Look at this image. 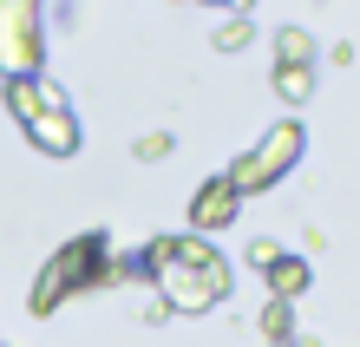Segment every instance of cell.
Segmentation results:
<instances>
[{
  "label": "cell",
  "mask_w": 360,
  "mask_h": 347,
  "mask_svg": "<svg viewBox=\"0 0 360 347\" xmlns=\"http://www.w3.org/2000/svg\"><path fill=\"white\" fill-rule=\"evenodd\" d=\"M112 243H105L98 229H86V236H72L66 249L53 255L46 269H39V282H33V295H27V308L39 315V321H53V308L59 301H72V295H92V289H112Z\"/></svg>",
  "instance_id": "obj_2"
},
{
  "label": "cell",
  "mask_w": 360,
  "mask_h": 347,
  "mask_svg": "<svg viewBox=\"0 0 360 347\" xmlns=\"http://www.w3.org/2000/svg\"><path fill=\"white\" fill-rule=\"evenodd\" d=\"M249 39H256V20L236 13V20H223V27H217V53H243Z\"/></svg>",
  "instance_id": "obj_12"
},
{
  "label": "cell",
  "mask_w": 360,
  "mask_h": 347,
  "mask_svg": "<svg viewBox=\"0 0 360 347\" xmlns=\"http://www.w3.org/2000/svg\"><path fill=\"white\" fill-rule=\"evenodd\" d=\"M262 334H269V347H295V308L288 301H269L262 308Z\"/></svg>",
  "instance_id": "obj_11"
},
{
  "label": "cell",
  "mask_w": 360,
  "mask_h": 347,
  "mask_svg": "<svg viewBox=\"0 0 360 347\" xmlns=\"http://www.w3.org/2000/svg\"><path fill=\"white\" fill-rule=\"evenodd\" d=\"M275 66H314V33L308 27H282L275 33Z\"/></svg>",
  "instance_id": "obj_9"
},
{
  "label": "cell",
  "mask_w": 360,
  "mask_h": 347,
  "mask_svg": "<svg viewBox=\"0 0 360 347\" xmlns=\"http://www.w3.org/2000/svg\"><path fill=\"white\" fill-rule=\"evenodd\" d=\"M275 92L288 105H308L314 99V66H275Z\"/></svg>",
  "instance_id": "obj_10"
},
{
  "label": "cell",
  "mask_w": 360,
  "mask_h": 347,
  "mask_svg": "<svg viewBox=\"0 0 360 347\" xmlns=\"http://www.w3.org/2000/svg\"><path fill=\"white\" fill-rule=\"evenodd\" d=\"M46 66V20L33 0H0V79H39Z\"/></svg>",
  "instance_id": "obj_4"
},
{
  "label": "cell",
  "mask_w": 360,
  "mask_h": 347,
  "mask_svg": "<svg viewBox=\"0 0 360 347\" xmlns=\"http://www.w3.org/2000/svg\"><path fill=\"white\" fill-rule=\"evenodd\" d=\"M131 158H144V164H158V158H171V138H164V132H144V138L131 144Z\"/></svg>",
  "instance_id": "obj_13"
},
{
  "label": "cell",
  "mask_w": 360,
  "mask_h": 347,
  "mask_svg": "<svg viewBox=\"0 0 360 347\" xmlns=\"http://www.w3.org/2000/svg\"><path fill=\"white\" fill-rule=\"evenodd\" d=\"M236 210H243V197L229 190V177H210L197 197H190V236H217V229H229V223H236Z\"/></svg>",
  "instance_id": "obj_5"
},
{
  "label": "cell",
  "mask_w": 360,
  "mask_h": 347,
  "mask_svg": "<svg viewBox=\"0 0 360 347\" xmlns=\"http://www.w3.org/2000/svg\"><path fill=\"white\" fill-rule=\"evenodd\" d=\"M138 269H144V282H158L171 315H203L229 295V255L210 236H151Z\"/></svg>",
  "instance_id": "obj_1"
},
{
  "label": "cell",
  "mask_w": 360,
  "mask_h": 347,
  "mask_svg": "<svg viewBox=\"0 0 360 347\" xmlns=\"http://www.w3.org/2000/svg\"><path fill=\"white\" fill-rule=\"evenodd\" d=\"M27 138H33V151H46V158H72L79 151V118L66 105H46V112L27 125Z\"/></svg>",
  "instance_id": "obj_6"
},
{
  "label": "cell",
  "mask_w": 360,
  "mask_h": 347,
  "mask_svg": "<svg viewBox=\"0 0 360 347\" xmlns=\"http://www.w3.org/2000/svg\"><path fill=\"white\" fill-rule=\"evenodd\" d=\"M308 282H314V269L302 263V255H288V249H282V263L269 269V301H288V308H295V301L308 295Z\"/></svg>",
  "instance_id": "obj_8"
},
{
  "label": "cell",
  "mask_w": 360,
  "mask_h": 347,
  "mask_svg": "<svg viewBox=\"0 0 360 347\" xmlns=\"http://www.w3.org/2000/svg\"><path fill=\"white\" fill-rule=\"evenodd\" d=\"M302 144H308V132H302L295 118L269 125V138H262L256 151H243V158H236V164L223 170V177H229V190H236V197H256V190L282 184L288 170H295V158H302Z\"/></svg>",
  "instance_id": "obj_3"
},
{
  "label": "cell",
  "mask_w": 360,
  "mask_h": 347,
  "mask_svg": "<svg viewBox=\"0 0 360 347\" xmlns=\"http://www.w3.org/2000/svg\"><path fill=\"white\" fill-rule=\"evenodd\" d=\"M0 92H7V112H13L20 125H33L46 105H66V92L46 85V79H0Z\"/></svg>",
  "instance_id": "obj_7"
},
{
  "label": "cell",
  "mask_w": 360,
  "mask_h": 347,
  "mask_svg": "<svg viewBox=\"0 0 360 347\" xmlns=\"http://www.w3.org/2000/svg\"><path fill=\"white\" fill-rule=\"evenodd\" d=\"M249 263H256V269L269 275L275 263H282V243H269V236H256V243H249Z\"/></svg>",
  "instance_id": "obj_14"
}]
</instances>
